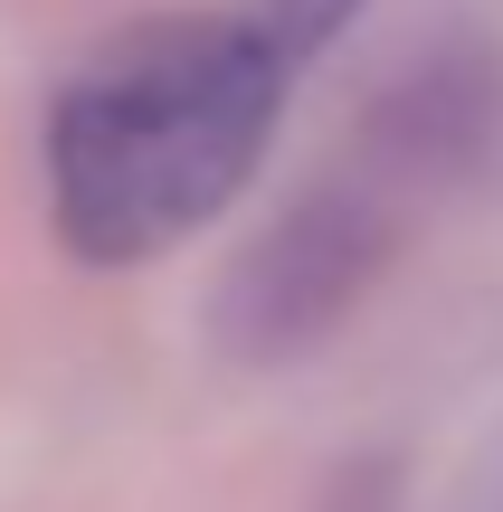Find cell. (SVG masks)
I'll list each match as a JSON object with an SVG mask.
<instances>
[{
  "mask_svg": "<svg viewBox=\"0 0 503 512\" xmlns=\"http://www.w3.org/2000/svg\"><path fill=\"white\" fill-rule=\"evenodd\" d=\"M390 256H399V190H380L371 171L323 181L238 247V266L219 275V304H209V332L247 370L304 361L361 313Z\"/></svg>",
  "mask_w": 503,
  "mask_h": 512,
  "instance_id": "cell-2",
  "label": "cell"
},
{
  "mask_svg": "<svg viewBox=\"0 0 503 512\" xmlns=\"http://www.w3.org/2000/svg\"><path fill=\"white\" fill-rule=\"evenodd\" d=\"M503 143V57L494 48H437L399 76L361 124V171L380 190H447L475 181Z\"/></svg>",
  "mask_w": 503,
  "mask_h": 512,
  "instance_id": "cell-3",
  "label": "cell"
},
{
  "mask_svg": "<svg viewBox=\"0 0 503 512\" xmlns=\"http://www.w3.org/2000/svg\"><path fill=\"white\" fill-rule=\"evenodd\" d=\"M304 57L257 10L143 19L86 57L48 114L57 238L95 266H143L247 190Z\"/></svg>",
  "mask_w": 503,
  "mask_h": 512,
  "instance_id": "cell-1",
  "label": "cell"
},
{
  "mask_svg": "<svg viewBox=\"0 0 503 512\" xmlns=\"http://www.w3.org/2000/svg\"><path fill=\"white\" fill-rule=\"evenodd\" d=\"M247 10H257L295 57H314V48H333V38L361 19V0H247Z\"/></svg>",
  "mask_w": 503,
  "mask_h": 512,
  "instance_id": "cell-4",
  "label": "cell"
}]
</instances>
